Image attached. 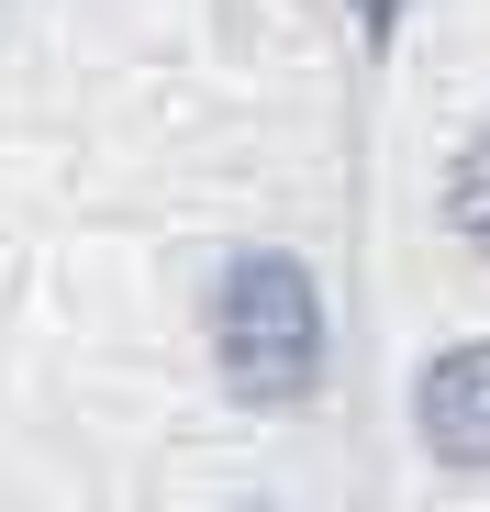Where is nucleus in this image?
Masks as SVG:
<instances>
[{"label": "nucleus", "instance_id": "obj_1", "mask_svg": "<svg viewBox=\"0 0 490 512\" xmlns=\"http://www.w3.org/2000/svg\"><path fill=\"white\" fill-rule=\"evenodd\" d=\"M212 368L234 401H301L323 379V301L301 256H234L212 301Z\"/></svg>", "mask_w": 490, "mask_h": 512}, {"label": "nucleus", "instance_id": "obj_2", "mask_svg": "<svg viewBox=\"0 0 490 512\" xmlns=\"http://www.w3.org/2000/svg\"><path fill=\"white\" fill-rule=\"evenodd\" d=\"M413 423L446 468H490V334L479 346H446L424 379H413Z\"/></svg>", "mask_w": 490, "mask_h": 512}, {"label": "nucleus", "instance_id": "obj_3", "mask_svg": "<svg viewBox=\"0 0 490 512\" xmlns=\"http://www.w3.org/2000/svg\"><path fill=\"white\" fill-rule=\"evenodd\" d=\"M446 223H457V234H468V245L490 256V134H479V145L457 156V179H446Z\"/></svg>", "mask_w": 490, "mask_h": 512}, {"label": "nucleus", "instance_id": "obj_4", "mask_svg": "<svg viewBox=\"0 0 490 512\" xmlns=\"http://www.w3.org/2000/svg\"><path fill=\"white\" fill-rule=\"evenodd\" d=\"M357 12H368V23H390V12H401V0H357Z\"/></svg>", "mask_w": 490, "mask_h": 512}]
</instances>
